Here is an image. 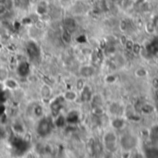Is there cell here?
Segmentation results:
<instances>
[{"label":"cell","mask_w":158,"mask_h":158,"mask_svg":"<svg viewBox=\"0 0 158 158\" xmlns=\"http://www.w3.org/2000/svg\"><path fill=\"white\" fill-rule=\"evenodd\" d=\"M118 137L115 132L108 131L104 135V147L109 153H115L118 150L117 145Z\"/></svg>","instance_id":"1"},{"label":"cell","mask_w":158,"mask_h":158,"mask_svg":"<svg viewBox=\"0 0 158 158\" xmlns=\"http://www.w3.org/2000/svg\"><path fill=\"white\" fill-rule=\"evenodd\" d=\"M138 144V139L132 134H125L120 139V146L124 151H131Z\"/></svg>","instance_id":"2"},{"label":"cell","mask_w":158,"mask_h":158,"mask_svg":"<svg viewBox=\"0 0 158 158\" xmlns=\"http://www.w3.org/2000/svg\"><path fill=\"white\" fill-rule=\"evenodd\" d=\"M52 131V126L48 118H42L40 122L38 123L37 127V132L39 135L44 137L47 136Z\"/></svg>","instance_id":"3"},{"label":"cell","mask_w":158,"mask_h":158,"mask_svg":"<svg viewBox=\"0 0 158 158\" xmlns=\"http://www.w3.org/2000/svg\"><path fill=\"white\" fill-rule=\"evenodd\" d=\"M27 53L31 59H36V57H38L40 54L37 44L33 42H29L27 44Z\"/></svg>","instance_id":"4"},{"label":"cell","mask_w":158,"mask_h":158,"mask_svg":"<svg viewBox=\"0 0 158 158\" xmlns=\"http://www.w3.org/2000/svg\"><path fill=\"white\" fill-rule=\"evenodd\" d=\"M17 72L19 77L26 78L30 74V66L27 62H20L17 68Z\"/></svg>","instance_id":"5"},{"label":"cell","mask_w":158,"mask_h":158,"mask_svg":"<svg viewBox=\"0 0 158 158\" xmlns=\"http://www.w3.org/2000/svg\"><path fill=\"white\" fill-rule=\"evenodd\" d=\"M64 101H65L64 97H59V98L56 99V100L51 104V109H52V112H53V114H54L55 116H56V115L59 113L60 109H61L62 106H63V102H64Z\"/></svg>","instance_id":"6"},{"label":"cell","mask_w":158,"mask_h":158,"mask_svg":"<svg viewBox=\"0 0 158 158\" xmlns=\"http://www.w3.org/2000/svg\"><path fill=\"white\" fill-rule=\"evenodd\" d=\"M81 100L85 103L91 102L92 98H93V92L91 90V88L87 85H84V87L81 89Z\"/></svg>","instance_id":"7"},{"label":"cell","mask_w":158,"mask_h":158,"mask_svg":"<svg viewBox=\"0 0 158 158\" xmlns=\"http://www.w3.org/2000/svg\"><path fill=\"white\" fill-rule=\"evenodd\" d=\"M80 73H81V75L82 77H84V78H90V77H92V76L94 75L95 69H94V68L92 67V66H83V67L81 68Z\"/></svg>","instance_id":"8"},{"label":"cell","mask_w":158,"mask_h":158,"mask_svg":"<svg viewBox=\"0 0 158 158\" xmlns=\"http://www.w3.org/2000/svg\"><path fill=\"white\" fill-rule=\"evenodd\" d=\"M122 110H123L122 106L117 102H114L109 106V112L114 116L119 117L122 114Z\"/></svg>","instance_id":"9"},{"label":"cell","mask_w":158,"mask_h":158,"mask_svg":"<svg viewBox=\"0 0 158 158\" xmlns=\"http://www.w3.org/2000/svg\"><path fill=\"white\" fill-rule=\"evenodd\" d=\"M64 25L66 27V30L69 31V32L70 31H73L76 27H77V24H76V21L75 19H73L72 18H67L65 20H64Z\"/></svg>","instance_id":"10"},{"label":"cell","mask_w":158,"mask_h":158,"mask_svg":"<svg viewBox=\"0 0 158 158\" xmlns=\"http://www.w3.org/2000/svg\"><path fill=\"white\" fill-rule=\"evenodd\" d=\"M111 125L115 130H121L125 126V121H124L123 118H121L119 117H117L111 121Z\"/></svg>","instance_id":"11"},{"label":"cell","mask_w":158,"mask_h":158,"mask_svg":"<svg viewBox=\"0 0 158 158\" xmlns=\"http://www.w3.org/2000/svg\"><path fill=\"white\" fill-rule=\"evenodd\" d=\"M146 51H147L149 54H156V53H158V38L154 39V40L147 45Z\"/></svg>","instance_id":"12"},{"label":"cell","mask_w":158,"mask_h":158,"mask_svg":"<svg viewBox=\"0 0 158 158\" xmlns=\"http://www.w3.org/2000/svg\"><path fill=\"white\" fill-rule=\"evenodd\" d=\"M67 122L70 123V124H75L79 121V114L76 111H71L68 114L67 118Z\"/></svg>","instance_id":"13"},{"label":"cell","mask_w":158,"mask_h":158,"mask_svg":"<svg viewBox=\"0 0 158 158\" xmlns=\"http://www.w3.org/2000/svg\"><path fill=\"white\" fill-rule=\"evenodd\" d=\"M3 83H4L5 87L8 90H14L18 87V82L11 78H7Z\"/></svg>","instance_id":"14"},{"label":"cell","mask_w":158,"mask_h":158,"mask_svg":"<svg viewBox=\"0 0 158 158\" xmlns=\"http://www.w3.org/2000/svg\"><path fill=\"white\" fill-rule=\"evenodd\" d=\"M65 101L68 102H74L77 99V94L74 91H67L63 95Z\"/></svg>","instance_id":"15"},{"label":"cell","mask_w":158,"mask_h":158,"mask_svg":"<svg viewBox=\"0 0 158 158\" xmlns=\"http://www.w3.org/2000/svg\"><path fill=\"white\" fill-rule=\"evenodd\" d=\"M145 156L151 158L158 157V147H149L145 150Z\"/></svg>","instance_id":"16"},{"label":"cell","mask_w":158,"mask_h":158,"mask_svg":"<svg viewBox=\"0 0 158 158\" xmlns=\"http://www.w3.org/2000/svg\"><path fill=\"white\" fill-rule=\"evenodd\" d=\"M141 110L143 114H146V115H150L152 114L154 111H155V107L150 105V104H143L142 106H141Z\"/></svg>","instance_id":"17"},{"label":"cell","mask_w":158,"mask_h":158,"mask_svg":"<svg viewBox=\"0 0 158 158\" xmlns=\"http://www.w3.org/2000/svg\"><path fill=\"white\" fill-rule=\"evenodd\" d=\"M93 153H94V155H95V156H100V155H102V153H103V149H104V146H103V144L102 143H95L94 145H93Z\"/></svg>","instance_id":"18"},{"label":"cell","mask_w":158,"mask_h":158,"mask_svg":"<svg viewBox=\"0 0 158 158\" xmlns=\"http://www.w3.org/2000/svg\"><path fill=\"white\" fill-rule=\"evenodd\" d=\"M52 94V91H51V88L47 85H44L42 88H41V94L43 97H49Z\"/></svg>","instance_id":"19"},{"label":"cell","mask_w":158,"mask_h":158,"mask_svg":"<svg viewBox=\"0 0 158 158\" xmlns=\"http://www.w3.org/2000/svg\"><path fill=\"white\" fill-rule=\"evenodd\" d=\"M149 136L153 141L158 142V125L152 128L151 131L149 132Z\"/></svg>","instance_id":"20"},{"label":"cell","mask_w":158,"mask_h":158,"mask_svg":"<svg viewBox=\"0 0 158 158\" xmlns=\"http://www.w3.org/2000/svg\"><path fill=\"white\" fill-rule=\"evenodd\" d=\"M92 113L96 117H100L104 114V109H103L102 106H93Z\"/></svg>","instance_id":"21"},{"label":"cell","mask_w":158,"mask_h":158,"mask_svg":"<svg viewBox=\"0 0 158 158\" xmlns=\"http://www.w3.org/2000/svg\"><path fill=\"white\" fill-rule=\"evenodd\" d=\"M147 74H148V72L144 68H138L135 70V75L139 78H144L147 76Z\"/></svg>","instance_id":"22"},{"label":"cell","mask_w":158,"mask_h":158,"mask_svg":"<svg viewBox=\"0 0 158 158\" xmlns=\"http://www.w3.org/2000/svg\"><path fill=\"white\" fill-rule=\"evenodd\" d=\"M8 78V71L5 68H0V82H4Z\"/></svg>","instance_id":"23"},{"label":"cell","mask_w":158,"mask_h":158,"mask_svg":"<svg viewBox=\"0 0 158 158\" xmlns=\"http://www.w3.org/2000/svg\"><path fill=\"white\" fill-rule=\"evenodd\" d=\"M36 10H37V12H38L40 15L44 14V13L46 12V10H47V6H46V4H44V2H41L40 4H38Z\"/></svg>","instance_id":"24"},{"label":"cell","mask_w":158,"mask_h":158,"mask_svg":"<svg viewBox=\"0 0 158 158\" xmlns=\"http://www.w3.org/2000/svg\"><path fill=\"white\" fill-rule=\"evenodd\" d=\"M66 122H67L66 118H64L63 116H58V117L56 118L55 123H56V125L57 127H63V126L66 124Z\"/></svg>","instance_id":"25"},{"label":"cell","mask_w":158,"mask_h":158,"mask_svg":"<svg viewBox=\"0 0 158 158\" xmlns=\"http://www.w3.org/2000/svg\"><path fill=\"white\" fill-rule=\"evenodd\" d=\"M92 104H93V106H101L102 105V99H101V97L98 94L93 96V98H92Z\"/></svg>","instance_id":"26"},{"label":"cell","mask_w":158,"mask_h":158,"mask_svg":"<svg viewBox=\"0 0 158 158\" xmlns=\"http://www.w3.org/2000/svg\"><path fill=\"white\" fill-rule=\"evenodd\" d=\"M105 80H106V82H107L109 84H112V83H114L117 81V77L114 74H109V75H107L106 77Z\"/></svg>","instance_id":"27"},{"label":"cell","mask_w":158,"mask_h":158,"mask_svg":"<svg viewBox=\"0 0 158 158\" xmlns=\"http://www.w3.org/2000/svg\"><path fill=\"white\" fill-rule=\"evenodd\" d=\"M62 38H63L64 42H66V43H69V42L71 41V37H70V33H69V31L66 30V31L63 32V34H62Z\"/></svg>","instance_id":"28"},{"label":"cell","mask_w":158,"mask_h":158,"mask_svg":"<svg viewBox=\"0 0 158 158\" xmlns=\"http://www.w3.org/2000/svg\"><path fill=\"white\" fill-rule=\"evenodd\" d=\"M131 51H133L134 54H139L142 51V46L140 44H133V46H132V50Z\"/></svg>","instance_id":"29"},{"label":"cell","mask_w":158,"mask_h":158,"mask_svg":"<svg viewBox=\"0 0 158 158\" xmlns=\"http://www.w3.org/2000/svg\"><path fill=\"white\" fill-rule=\"evenodd\" d=\"M6 10H7V6H6V4L0 2V16L4 15L6 12Z\"/></svg>","instance_id":"30"},{"label":"cell","mask_w":158,"mask_h":158,"mask_svg":"<svg viewBox=\"0 0 158 158\" xmlns=\"http://www.w3.org/2000/svg\"><path fill=\"white\" fill-rule=\"evenodd\" d=\"M17 1H18L19 5L21 6L22 7H25L30 4V0H17Z\"/></svg>","instance_id":"31"},{"label":"cell","mask_w":158,"mask_h":158,"mask_svg":"<svg viewBox=\"0 0 158 158\" xmlns=\"http://www.w3.org/2000/svg\"><path fill=\"white\" fill-rule=\"evenodd\" d=\"M153 24L156 28V31H158V15L155 16V18L153 19Z\"/></svg>","instance_id":"32"},{"label":"cell","mask_w":158,"mask_h":158,"mask_svg":"<svg viewBox=\"0 0 158 158\" xmlns=\"http://www.w3.org/2000/svg\"><path fill=\"white\" fill-rule=\"evenodd\" d=\"M83 87H84V82H83V81L79 80V81H77V88H78L79 90L81 91V89H82Z\"/></svg>","instance_id":"33"},{"label":"cell","mask_w":158,"mask_h":158,"mask_svg":"<svg viewBox=\"0 0 158 158\" xmlns=\"http://www.w3.org/2000/svg\"><path fill=\"white\" fill-rule=\"evenodd\" d=\"M127 28H128V22L126 20H122L121 23H120V29L123 30V31H125Z\"/></svg>","instance_id":"34"}]
</instances>
